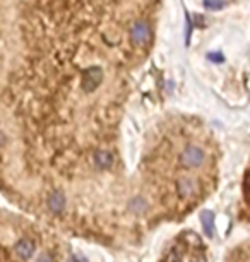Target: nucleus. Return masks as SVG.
Segmentation results:
<instances>
[{
	"label": "nucleus",
	"mask_w": 250,
	"mask_h": 262,
	"mask_svg": "<svg viewBox=\"0 0 250 262\" xmlns=\"http://www.w3.org/2000/svg\"><path fill=\"white\" fill-rule=\"evenodd\" d=\"M161 0H0V119L108 125L139 98Z\"/></svg>",
	"instance_id": "1"
},
{
	"label": "nucleus",
	"mask_w": 250,
	"mask_h": 262,
	"mask_svg": "<svg viewBox=\"0 0 250 262\" xmlns=\"http://www.w3.org/2000/svg\"><path fill=\"white\" fill-rule=\"evenodd\" d=\"M65 196H63V192H59V190H55V192H52L48 196V199H46V206H48V209L52 211L53 214H60L63 209H65Z\"/></svg>",
	"instance_id": "2"
},
{
	"label": "nucleus",
	"mask_w": 250,
	"mask_h": 262,
	"mask_svg": "<svg viewBox=\"0 0 250 262\" xmlns=\"http://www.w3.org/2000/svg\"><path fill=\"white\" fill-rule=\"evenodd\" d=\"M14 250L21 259H29V257H33V254H35V250H36L35 242L29 240V238H22V240H19L18 243H16Z\"/></svg>",
	"instance_id": "3"
},
{
	"label": "nucleus",
	"mask_w": 250,
	"mask_h": 262,
	"mask_svg": "<svg viewBox=\"0 0 250 262\" xmlns=\"http://www.w3.org/2000/svg\"><path fill=\"white\" fill-rule=\"evenodd\" d=\"M229 262H250V240L240 245V247H236Z\"/></svg>",
	"instance_id": "4"
},
{
	"label": "nucleus",
	"mask_w": 250,
	"mask_h": 262,
	"mask_svg": "<svg viewBox=\"0 0 250 262\" xmlns=\"http://www.w3.org/2000/svg\"><path fill=\"white\" fill-rule=\"evenodd\" d=\"M182 255H184V247L178 243V245H175V247L171 248L170 252H168L165 262H180L182 261Z\"/></svg>",
	"instance_id": "5"
},
{
	"label": "nucleus",
	"mask_w": 250,
	"mask_h": 262,
	"mask_svg": "<svg viewBox=\"0 0 250 262\" xmlns=\"http://www.w3.org/2000/svg\"><path fill=\"white\" fill-rule=\"evenodd\" d=\"M202 221H204V226L208 235L212 233V214L211 213H202Z\"/></svg>",
	"instance_id": "6"
},
{
	"label": "nucleus",
	"mask_w": 250,
	"mask_h": 262,
	"mask_svg": "<svg viewBox=\"0 0 250 262\" xmlns=\"http://www.w3.org/2000/svg\"><path fill=\"white\" fill-rule=\"evenodd\" d=\"M206 5L209 9H221L225 5V2L223 0H206Z\"/></svg>",
	"instance_id": "7"
},
{
	"label": "nucleus",
	"mask_w": 250,
	"mask_h": 262,
	"mask_svg": "<svg viewBox=\"0 0 250 262\" xmlns=\"http://www.w3.org/2000/svg\"><path fill=\"white\" fill-rule=\"evenodd\" d=\"M245 196H247V199L250 201V171L245 177Z\"/></svg>",
	"instance_id": "8"
},
{
	"label": "nucleus",
	"mask_w": 250,
	"mask_h": 262,
	"mask_svg": "<svg viewBox=\"0 0 250 262\" xmlns=\"http://www.w3.org/2000/svg\"><path fill=\"white\" fill-rule=\"evenodd\" d=\"M190 262H208V261H206V257L202 254H195L194 257L190 259Z\"/></svg>",
	"instance_id": "9"
},
{
	"label": "nucleus",
	"mask_w": 250,
	"mask_h": 262,
	"mask_svg": "<svg viewBox=\"0 0 250 262\" xmlns=\"http://www.w3.org/2000/svg\"><path fill=\"white\" fill-rule=\"evenodd\" d=\"M38 262H53V259L50 257L48 254H42V255H40V259H38Z\"/></svg>",
	"instance_id": "10"
}]
</instances>
